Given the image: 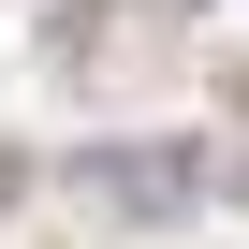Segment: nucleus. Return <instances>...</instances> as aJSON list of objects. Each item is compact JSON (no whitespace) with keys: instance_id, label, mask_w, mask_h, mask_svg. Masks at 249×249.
Returning <instances> with one entry per match:
<instances>
[{"instance_id":"nucleus-1","label":"nucleus","mask_w":249,"mask_h":249,"mask_svg":"<svg viewBox=\"0 0 249 249\" xmlns=\"http://www.w3.org/2000/svg\"><path fill=\"white\" fill-rule=\"evenodd\" d=\"M88 191H103V205H132V220H176V205L205 191V161H191V147H103Z\"/></svg>"}]
</instances>
